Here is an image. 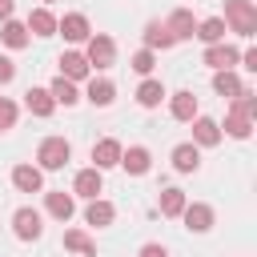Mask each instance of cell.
Instances as JSON below:
<instances>
[{
	"label": "cell",
	"mask_w": 257,
	"mask_h": 257,
	"mask_svg": "<svg viewBox=\"0 0 257 257\" xmlns=\"http://www.w3.org/2000/svg\"><path fill=\"white\" fill-rule=\"evenodd\" d=\"M68 157H72V145L64 141V137H44L40 141V149H36V169L40 173H56V169H64L68 165Z\"/></svg>",
	"instance_id": "obj_1"
},
{
	"label": "cell",
	"mask_w": 257,
	"mask_h": 257,
	"mask_svg": "<svg viewBox=\"0 0 257 257\" xmlns=\"http://www.w3.org/2000/svg\"><path fill=\"white\" fill-rule=\"evenodd\" d=\"M225 28L237 36H253L257 32V8L249 0H225Z\"/></svg>",
	"instance_id": "obj_2"
},
{
	"label": "cell",
	"mask_w": 257,
	"mask_h": 257,
	"mask_svg": "<svg viewBox=\"0 0 257 257\" xmlns=\"http://www.w3.org/2000/svg\"><path fill=\"white\" fill-rule=\"evenodd\" d=\"M84 60H88V68H112V60H116V44H112V36H104V32L88 36Z\"/></svg>",
	"instance_id": "obj_3"
},
{
	"label": "cell",
	"mask_w": 257,
	"mask_h": 257,
	"mask_svg": "<svg viewBox=\"0 0 257 257\" xmlns=\"http://www.w3.org/2000/svg\"><path fill=\"white\" fill-rule=\"evenodd\" d=\"M12 233H16L20 241H36V237L44 233V225H40V213H36L32 205L16 209V213H12Z\"/></svg>",
	"instance_id": "obj_4"
},
{
	"label": "cell",
	"mask_w": 257,
	"mask_h": 257,
	"mask_svg": "<svg viewBox=\"0 0 257 257\" xmlns=\"http://www.w3.org/2000/svg\"><path fill=\"white\" fill-rule=\"evenodd\" d=\"M56 32H60L64 40H76V44L92 36V28H88V16H84V12H68V16H60V20H56Z\"/></svg>",
	"instance_id": "obj_5"
},
{
	"label": "cell",
	"mask_w": 257,
	"mask_h": 257,
	"mask_svg": "<svg viewBox=\"0 0 257 257\" xmlns=\"http://www.w3.org/2000/svg\"><path fill=\"white\" fill-rule=\"evenodd\" d=\"M193 145L197 149H213V145H221V124L213 120V116H193Z\"/></svg>",
	"instance_id": "obj_6"
},
{
	"label": "cell",
	"mask_w": 257,
	"mask_h": 257,
	"mask_svg": "<svg viewBox=\"0 0 257 257\" xmlns=\"http://www.w3.org/2000/svg\"><path fill=\"white\" fill-rule=\"evenodd\" d=\"M181 217H185V229H189V233H209V229H213V209L201 205V201H193V205L185 201Z\"/></svg>",
	"instance_id": "obj_7"
},
{
	"label": "cell",
	"mask_w": 257,
	"mask_h": 257,
	"mask_svg": "<svg viewBox=\"0 0 257 257\" xmlns=\"http://www.w3.org/2000/svg\"><path fill=\"white\" fill-rule=\"evenodd\" d=\"M241 60V52L233 48V44H225V40H217V44H205V64L217 72V68H233Z\"/></svg>",
	"instance_id": "obj_8"
},
{
	"label": "cell",
	"mask_w": 257,
	"mask_h": 257,
	"mask_svg": "<svg viewBox=\"0 0 257 257\" xmlns=\"http://www.w3.org/2000/svg\"><path fill=\"white\" fill-rule=\"evenodd\" d=\"M112 165H120V141H112V137H104V141H96L92 145V169H112Z\"/></svg>",
	"instance_id": "obj_9"
},
{
	"label": "cell",
	"mask_w": 257,
	"mask_h": 257,
	"mask_svg": "<svg viewBox=\"0 0 257 257\" xmlns=\"http://www.w3.org/2000/svg\"><path fill=\"white\" fill-rule=\"evenodd\" d=\"M100 189H104L100 169H80V173H76V181H72V193H76V197H84V201L100 197Z\"/></svg>",
	"instance_id": "obj_10"
},
{
	"label": "cell",
	"mask_w": 257,
	"mask_h": 257,
	"mask_svg": "<svg viewBox=\"0 0 257 257\" xmlns=\"http://www.w3.org/2000/svg\"><path fill=\"white\" fill-rule=\"evenodd\" d=\"M12 185H16L20 193H40V189H44V173H40L36 165H16V169H12Z\"/></svg>",
	"instance_id": "obj_11"
},
{
	"label": "cell",
	"mask_w": 257,
	"mask_h": 257,
	"mask_svg": "<svg viewBox=\"0 0 257 257\" xmlns=\"http://www.w3.org/2000/svg\"><path fill=\"white\" fill-rule=\"evenodd\" d=\"M165 28L173 32V40H193V32H197V20H193V12H189V8H177V12L165 20Z\"/></svg>",
	"instance_id": "obj_12"
},
{
	"label": "cell",
	"mask_w": 257,
	"mask_h": 257,
	"mask_svg": "<svg viewBox=\"0 0 257 257\" xmlns=\"http://www.w3.org/2000/svg\"><path fill=\"white\" fill-rule=\"evenodd\" d=\"M120 165H124L133 177H145V173H149V165H153V157H149V149H145V145H133V149H120Z\"/></svg>",
	"instance_id": "obj_13"
},
{
	"label": "cell",
	"mask_w": 257,
	"mask_h": 257,
	"mask_svg": "<svg viewBox=\"0 0 257 257\" xmlns=\"http://www.w3.org/2000/svg\"><path fill=\"white\" fill-rule=\"evenodd\" d=\"M84 96H88V100H92L96 108H108V104L116 100V84H112V80H104V76H92V80H88V92H84Z\"/></svg>",
	"instance_id": "obj_14"
},
{
	"label": "cell",
	"mask_w": 257,
	"mask_h": 257,
	"mask_svg": "<svg viewBox=\"0 0 257 257\" xmlns=\"http://www.w3.org/2000/svg\"><path fill=\"white\" fill-rule=\"evenodd\" d=\"M24 108H28L32 116H52L56 100H52L48 88H28V92H24Z\"/></svg>",
	"instance_id": "obj_15"
},
{
	"label": "cell",
	"mask_w": 257,
	"mask_h": 257,
	"mask_svg": "<svg viewBox=\"0 0 257 257\" xmlns=\"http://www.w3.org/2000/svg\"><path fill=\"white\" fill-rule=\"evenodd\" d=\"M197 165H201V149L193 141H185V145L173 149V169L177 173H197Z\"/></svg>",
	"instance_id": "obj_16"
},
{
	"label": "cell",
	"mask_w": 257,
	"mask_h": 257,
	"mask_svg": "<svg viewBox=\"0 0 257 257\" xmlns=\"http://www.w3.org/2000/svg\"><path fill=\"white\" fill-rule=\"evenodd\" d=\"M44 209H48L56 221H68V217L76 213V201H72V193L56 189V193H48V197H44Z\"/></svg>",
	"instance_id": "obj_17"
},
{
	"label": "cell",
	"mask_w": 257,
	"mask_h": 257,
	"mask_svg": "<svg viewBox=\"0 0 257 257\" xmlns=\"http://www.w3.org/2000/svg\"><path fill=\"white\" fill-rule=\"evenodd\" d=\"M32 36H56V16L48 8H32L28 12V24H24Z\"/></svg>",
	"instance_id": "obj_18"
},
{
	"label": "cell",
	"mask_w": 257,
	"mask_h": 257,
	"mask_svg": "<svg viewBox=\"0 0 257 257\" xmlns=\"http://www.w3.org/2000/svg\"><path fill=\"white\" fill-rule=\"evenodd\" d=\"M173 44H177V40H173V32H169L161 20H149V24H145V48H153V52L161 48V52H165V48H173Z\"/></svg>",
	"instance_id": "obj_19"
},
{
	"label": "cell",
	"mask_w": 257,
	"mask_h": 257,
	"mask_svg": "<svg viewBox=\"0 0 257 257\" xmlns=\"http://www.w3.org/2000/svg\"><path fill=\"white\" fill-rule=\"evenodd\" d=\"M92 68H88V60H84V52H64L60 56V76L64 80H84Z\"/></svg>",
	"instance_id": "obj_20"
},
{
	"label": "cell",
	"mask_w": 257,
	"mask_h": 257,
	"mask_svg": "<svg viewBox=\"0 0 257 257\" xmlns=\"http://www.w3.org/2000/svg\"><path fill=\"white\" fill-rule=\"evenodd\" d=\"M241 88H245V84H241V76H237L233 68H217V72H213V92H217V96H229V100H233Z\"/></svg>",
	"instance_id": "obj_21"
},
{
	"label": "cell",
	"mask_w": 257,
	"mask_h": 257,
	"mask_svg": "<svg viewBox=\"0 0 257 257\" xmlns=\"http://www.w3.org/2000/svg\"><path fill=\"white\" fill-rule=\"evenodd\" d=\"M161 100H165V84L153 80V76H145V80L137 84V104H141V108H157Z\"/></svg>",
	"instance_id": "obj_22"
},
{
	"label": "cell",
	"mask_w": 257,
	"mask_h": 257,
	"mask_svg": "<svg viewBox=\"0 0 257 257\" xmlns=\"http://www.w3.org/2000/svg\"><path fill=\"white\" fill-rule=\"evenodd\" d=\"M112 217H116V209H112L108 201H100V197H92V201H88V209H84V221H88V225H96V229L112 225Z\"/></svg>",
	"instance_id": "obj_23"
},
{
	"label": "cell",
	"mask_w": 257,
	"mask_h": 257,
	"mask_svg": "<svg viewBox=\"0 0 257 257\" xmlns=\"http://www.w3.org/2000/svg\"><path fill=\"white\" fill-rule=\"evenodd\" d=\"M169 112H173V120H193L197 116V96L193 92H173Z\"/></svg>",
	"instance_id": "obj_24"
},
{
	"label": "cell",
	"mask_w": 257,
	"mask_h": 257,
	"mask_svg": "<svg viewBox=\"0 0 257 257\" xmlns=\"http://www.w3.org/2000/svg\"><path fill=\"white\" fill-rule=\"evenodd\" d=\"M48 92H52V100H56V104H64V108L80 100V92H76V80H64V76H56V80L48 84Z\"/></svg>",
	"instance_id": "obj_25"
},
{
	"label": "cell",
	"mask_w": 257,
	"mask_h": 257,
	"mask_svg": "<svg viewBox=\"0 0 257 257\" xmlns=\"http://www.w3.org/2000/svg\"><path fill=\"white\" fill-rule=\"evenodd\" d=\"M225 32H229V28H225V20H221V16H209V20H201V24H197V32H193V36H201L205 44H217V40H225Z\"/></svg>",
	"instance_id": "obj_26"
},
{
	"label": "cell",
	"mask_w": 257,
	"mask_h": 257,
	"mask_svg": "<svg viewBox=\"0 0 257 257\" xmlns=\"http://www.w3.org/2000/svg\"><path fill=\"white\" fill-rule=\"evenodd\" d=\"M0 40H4L8 48H24V44H28V28H24L20 20H4V24H0Z\"/></svg>",
	"instance_id": "obj_27"
},
{
	"label": "cell",
	"mask_w": 257,
	"mask_h": 257,
	"mask_svg": "<svg viewBox=\"0 0 257 257\" xmlns=\"http://www.w3.org/2000/svg\"><path fill=\"white\" fill-rule=\"evenodd\" d=\"M157 205H161V217H181V209H185V193H181V189H165Z\"/></svg>",
	"instance_id": "obj_28"
},
{
	"label": "cell",
	"mask_w": 257,
	"mask_h": 257,
	"mask_svg": "<svg viewBox=\"0 0 257 257\" xmlns=\"http://www.w3.org/2000/svg\"><path fill=\"white\" fill-rule=\"evenodd\" d=\"M64 249H72V253H84V257H96V245L80 233V229H68L64 233Z\"/></svg>",
	"instance_id": "obj_29"
},
{
	"label": "cell",
	"mask_w": 257,
	"mask_h": 257,
	"mask_svg": "<svg viewBox=\"0 0 257 257\" xmlns=\"http://www.w3.org/2000/svg\"><path fill=\"white\" fill-rule=\"evenodd\" d=\"M225 133H229V137H237V141H245V137L253 133V120H249V116H241V112H229V116H225Z\"/></svg>",
	"instance_id": "obj_30"
},
{
	"label": "cell",
	"mask_w": 257,
	"mask_h": 257,
	"mask_svg": "<svg viewBox=\"0 0 257 257\" xmlns=\"http://www.w3.org/2000/svg\"><path fill=\"white\" fill-rule=\"evenodd\" d=\"M133 72H141V76H149L153 72V64H157V56H153V48H141V52H133Z\"/></svg>",
	"instance_id": "obj_31"
},
{
	"label": "cell",
	"mask_w": 257,
	"mask_h": 257,
	"mask_svg": "<svg viewBox=\"0 0 257 257\" xmlns=\"http://www.w3.org/2000/svg\"><path fill=\"white\" fill-rule=\"evenodd\" d=\"M16 112H20V108H16V104H12L8 96H0V133L16 124Z\"/></svg>",
	"instance_id": "obj_32"
},
{
	"label": "cell",
	"mask_w": 257,
	"mask_h": 257,
	"mask_svg": "<svg viewBox=\"0 0 257 257\" xmlns=\"http://www.w3.org/2000/svg\"><path fill=\"white\" fill-rule=\"evenodd\" d=\"M12 76H16V64H12L8 56H0V84H8Z\"/></svg>",
	"instance_id": "obj_33"
},
{
	"label": "cell",
	"mask_w": 257,
	"mask_h": 257,
	"mask_svg": "<svg viewBox=\"0 0 257 257\" xmlns=\"http://www.w3.org/2000/svg\"><path fill=\"white\" fill-rule=\"evenodd\" d=\"M141 257H169V249L157 245V241H149V245H141Z\"/></svg>",
	"instance_id": "obj_34"
},
{
	"label": "cell",
	"mask_w": 257,
	"mask_h": 257,
	"mask_svg": "<svg viewBox=\"0 0 257 257\" xmlns=\"http://www.w3.org/2000/svg\"><path fill=\"white\" fill-rule=\"evenodd\" d=\"M241 64H245L249 72H257V48H245V52H241Z\"/></svg>",
	"instance_id": "obj_35"
},
{
	"label": "cell",
	"mask_w": 257,
	"mask_h": 257,
	"mask_svg": "<svg viewBox=\"0 0 257 257\" xmlns=\"http://www.w3.org/2000/svg\"><path fill=\"white\" fill-rule=\"evenodd\" d=\"M12 8H16L12 0H0V24H4V20H12Z\"/></svg>",
	"instance_id": "obj_36"
},
{
	"label": "cell",
	"mask_w": 257,
	"mask_h": 257,
	"mask_svg": "<svg viewBox=\"0 0 257 257\" xmlns=\"http://www.w3.org/2000/svg\"><path fill=\"white\" fill-rule=\"evenodd\" d=\"M44 4H52V0H44Z\"/></svg>",
	"instance_id": "obj_37"
}]
</instances>
